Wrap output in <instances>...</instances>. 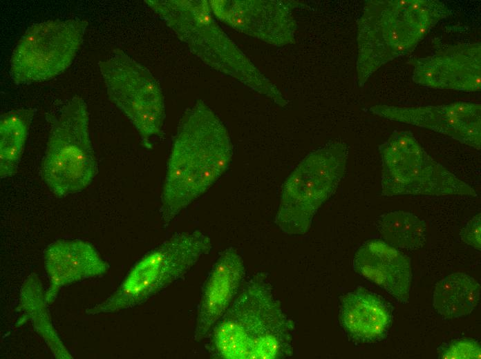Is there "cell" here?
I'll return each mask as SVG.
<instances>
[{
  "label": "cell",
  "mask_w": 481,
  "mask_h": 359,
  "mask_svg": "<svg viewBox=\"0 0 481 359\" xmlns=\"http://www.w3.org/2000/svg\"><path fill=\"white\" fill-rule=\"evenodd\" d=\"M233 155L223 122L202 100L183 113L167 164L160 198L164 228L227 170Z\"/></svg>",
  "instance_id": "obj_1"
},
{
  "label": "cell",
  "mask_w": 481,
  "mask_h": 359,
  "mask_svg": "<svg viewBox=\"0 0 481 359\" xmlns=\"http://www.w3.org/2000/svg\"><path fill=\"white\" fill-rule=\"evenodd\" d=\"M296 327L274 295L267 275L243 282L209 336V351L223 359H282L294 353Z\"/></svg>",
  "instance_id": "obj_2"
},
{
  "label": "cell",
  "mask_w": 481,
  "mask_h": 359,
  "mask_svg": "<svg viewBox=\"0 0 481 359\" xmlns=\"http://www.w3.org/2000/svg\"><path fill=\"white\" fill-rule=\"evenodd\" d=\"M145 3L204 63L266 96L281 107L287 101L218 26L205 0H147Z\"/></svg>",
  "instance_id": "obj_3"
},
{
  "label": "cell",
  "mask_w": 481,
  "mask_h": 359,
  "mask_svg": "<svg viewBox=\"0 0 481 359\" xmlns=\"http://www.w3.org/2000/svg\"><path fill=\"white\" fill-rule=\"evenodd\" d=\"M410 0L370 1L358 26L357 79H368L388 61L411 52L440 20L449 14L438 1L422 0L417 10Z\"/></svg>",
  "instance_id": "obj_4"
},
{
  "label": "cell",
  "mask_w": 481,
  "mask_h": 359,
  "mask_svg": "<svg viewBox=\"0 0 481 359\" xmlns=\"http://www.w3.org/2000/svg\"><path fill=\"white\" fill-rule=\"evenodd\" d=\"M211 249L210 237L200 230L175 233L140 258L117 289L86 313H111L144 303L182 278Z\"/></svg>",
  "instance_id": "obj_5"
},
{
  "label": "cell",
  "mask_w": 481,
  "mask_h": 359,
  "mask_svg": "<svg viewBox=\"0 0 481 359\" xmlns=\"http://www.w3.org/2000/svg\"><path fill=\"white\" fill-rule=\"evenodd\" d=\"M348 148L330 142L311 151L283 184L275 224L288 235L309 231L320 207L335 193L346 169Z\"/></svg>",
  "instance_id": "obj_6"
},
{
  "label": "cell",
  "mask_w": 481,
  "mask_h": 359,
  "mask_svg": "<svg viewBox=\"0 0 481 359\" xmlns=\"http://www.w3.org/2000/svg\"><path fill=\"white\" fill-rule=\"evenodd\" d=\"M97 172L84 100L77 96L62 108L51 127L41 162L45 184L58 197L86 188Z\"/></svg>",
  "instance_id": "obj_7"
},
{
  "label": "cell",
  "mask_w": 481,
  "mask_h": 359,
  "mask_svg": "<svg viewBox=\"0 0 481 359\" xmlns=\"http://www.w3.org/2000/svg\"><path fill=\"white\" fill-rule=\"evenodd\" d=\"M88 23L85 19H51L29 26L15 45L10 76L17 86L49 80L73 62Z\"/></svg>",
  "instance_id": "obj_8"
},
{
  "label": "cell",
  "mask_w": 481,
  "mask_h": 359,
  "mask_svg": "<svg viewBox=\"0 0 481 359\" xmlns=\"http://www.w3.org/2000/svg\"><path fill=\"white\" fill-rule=\"evenodd\" d=\"M98 66L109 98L137 129L143 145L151 148V140L162 134L165 120L160 84L146 67L120 49Z\"/></svg>",
  "instance_id": "obj_9"
},
{
  "label": "cell",
  "mask_w": 481,
  "mask_h": 359,
  "mask_svg": "<svg viewBox=\"0 0 481 359\" xmlns=\"http://www.w3.org/2000/svg\"><path fill=\"white\" fill-rule=\"evenodd\" d=\"M379 150L383 195L477 196L473 188L434 160L415 137L401 148L390 137Z\"/></svg>",
  "instance_id": "obj_10"
},
{
  "label": "cell",
  "mask_w": 481,
  "mask_h": 359,
  "mask_svg": "<svg viewBox=\"0 0 481 359\" xmlns=\"http://www.w3.org/2000/svg\"><path fill=\"white\" fill-rule=\"evenodd\" d=\"M212 13L237 31L274 46L294 41L296 23L290 8L276 1L212 0Z\"/></svg>",
  "instance_id": "obj_11"
},
{
  "label": "cell",
  "mask_w": 481,
  "mask_h": 359,
  "mask_svg": "<svg viewBox=\"0 0 481 359\" xmlns=\"http://www.w3.org/2000/svg\"><path fill=\"white\" fill-rule=\"evenodd\" d=\"M370 111L390 120L427 128L480 149V104L458 101L447 105L398 107L376 105Z\"/></svg>",
  "instance_id": "obj_12"
},
{
  "label": "cell",
  "mask_w": 481,
  "mask_h": 359,
  "mask_svg": "<svg viewBox=\"0 0 481 359\" xmlns=\"http://www.w3.org/2000/svg\"><path fill=\"white\" fill-rule=\"evenodd\" d=\"M480 58V43L450 46L416 60L413 80L430 88L479 91Z\"/></svg>",
  "instance_id": "obj_13"
},
{
  "label": "cell",
  "mask_w": 481,
  "mask_h": 359,
  "mask_svg": "<svg viewBox=\"0 0 481 359\" xmlns=\"http://www.w3.org/2000/svg\"><path fill=\"white\" fill-rule=\"evenodd\" d=\"M243 260L237 251L227 247L220 252L204 282L193 333L200 342L207 338L238 293L245 278Z\"/></svg>",
  "instance_id": "obj_14"
},
{
  "label": "cell",
  "mask_w": 481,
  "mask_h": 359,
  "mask_svg": "<svg viewBox=\"0 0 481 359\" xmlns=\"http://www.w3.org/2000/svg\"><path fill=\"white\" fill-rule=\"evenodd\" d=\"M49 287L45 293L48 304L54 302L59 291L73 282L98 277L109 269L95 248L82 240H59L44 253Z\"/></svg>",
  "instance_id": "obj_15"
},
{
  "label": "cell",
  "mask_w": 481,
  "mask_h": 359,
  "mask_svg": "<svg viewBox=\"0 0 481 359\" xmlns=\"http://www.w3.org/2000/svg\"><path fill=\"white\" fill-rule=\"evenodd\" d=\"M352 266L355 272L384 289L399 302H408L412 280L411 261L397 249L381 240H368L356 251Z\"/></svg>",
  "instance_id": "obj_16"
},
{
  "label": "cell",
  "mask_w": 481,
  "mask_h": 359,
  "mask_svg": "<svg viewBox=\"0 0 481 359\" xmlns=\"http://www.w3.org/2000/svg\"><path fill=\"white\" fill-rule=\"evenodd\" d=\"M339 321L351 338L368 343L386 336L391 317L388 307L379 296L359 287L342 297Z\"/></svg>",
  "instance_id": "obj_17"
},
{
  "label": "cell",
  "mask_w": 481,
  "mask_h": 359,
  "mask_svg": "<svg viewBox=\"0 0 481 359\" xmlns=\"http://www.w3.org/2000/svg\"><path fill=\"white\" fill-rule=\"evenodd\" d=\"M42 284L35 273H31L23 282L20 291L19 311L25 313L35 331L45 341L54 357L71 359L72 356L58 336L47 309Z\"/></svg>",
  "instance_id": "obj_18"
},
{
  "label": "cell",
  "mask_w": 481,
  "mask_h": 359,
  "mask_svg": "<svg viewBox=\"0 0 481 359\" xmlns=\"http://www.w3.org/2000/svg\"><path fill=\"white\" fill-rule=\"evenodd\" d=\"M480 298V284L466 273H454L436 284L433 306L442 317L458 318L471 313L476 308Z\"/></svg>",
  "instance_id": "obj_19"
},
{
  "label": "cell",
  "mask_w": 481,
  "mask_h": 359,
  "mask_svg": "<svg viewBox=\"0 0 481 359\" xmlns=\"http://www.w3.org/2000/svg\"><path fill=\"white\" fill-rule=\"evenodd\" d=\"M35 115L32 108H20L1 115L0 176L10 177L17 172Z\"/></svg>",
  "instance_id": "obj_20"
},
{
  "label": "cell",
  "mask_w": 481,
  "mask_h": 359,
  "mask_svg": "<svg viewBox=\"0 0 481 359\" xmlns=\"http://www.w3.org/2000/svg\"><path fill=\"white\" fill-rule=\"evenodd\" d=\"M375 226L384 242L396 249H417L426 241L424 221L410 212L394 211L382 214Z\"/></svg>",
  "instance_id": "obj_21"
},
{
  "label": "cell",
  "mask_w": 481,
  "mask_h": 359,
  "mask_svg": "<svg viewBox=\"0 0 481 359\" xmlns=\"http://www.w3.org/2000/svg\"><path fill=\"white\" fill-rule=\"evenodd\" d=\"M481 349L474 339H455L440 349V358H480Z\"/></svg>",
  "instance_id": "obj_22"
},
{
  "label": "cell",
  "mask_w": 481,
  "mask_h": 359,
  "mask_svg": "<svg viewBox=\"0 0 481 359\" xmlns=\"http://www.w3.org/2000/svg\"><path fill=\"white\" fill-rule=\"evenodd\" d=\"M480 213L473 216L460 232L462 240L474 249L480 251L481 241Z\"/></svg>",
  "instance_id": "obj_23"
}]
</instances>
